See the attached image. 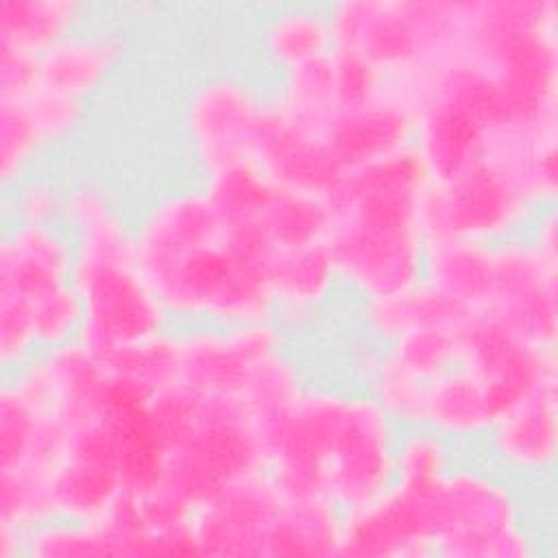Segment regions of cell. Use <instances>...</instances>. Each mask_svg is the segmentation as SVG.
<instances>
[{
    "instance_id": "1",
    "label": "cell",
    "mask_w": 558,
    "mask_h": 558,
    "mask_svg": "<svg viewBox=\"0 0 558 558\" xmlns=\"http://www.w3.org/2000/svg\"><path fill=\"white\" fill-rule=\"evenodd\" d=\"M427 185L429 172L410 146L347 172L333 190L327 244L351 303L395 294L423 279L421 203Z\"/></svg>"
},
{
    "instance_id": "2",
    "label": "cell",
    "mask_w": 558,
    "mask_h": 558,
    "mask_svg": "<svg viewBox=\"0 0 558 558\" xmlns=\"http://www.w3.org/2000/svg\"><path fill=\"white\" fill-rule=\"evenodd\" d=\"M63 225L74 240L72 281L83 307L76 340L102 360L174 327L137 264L131 209L111 183L96 174H74Z\"/></svg>"
},
{
    "instance_id": "3",
    "label": "cell",
    "mask_w": 558,
    "mask_h": 558,
    "mask_svg": "<svg viewBox=\"0 0 558 558\" xmlns=\"http://www.w3.org/2000/svg\"><path fill=\"white\" fill-rule=\"evenodd\" d=\"M432 551L438 558H538L543 534L525 488L480 453L460 456L436 484L421 486Z\"/></svg>"
},
{
    "instance_id": "4",
    "label": "cell",
    "mask_w": 558,
    "mask_h": 558,
    "mask_svg": "<svg viewBox=\"0 0 558 558\" xmlns=\"http://www.w3.org/2000/svg\"><path fill=\"white\" fill-rule=\"evenodd\" d=\"M266 471L262 429L235 397L198 395L168 442L161 486L192 512L222 490Z\"/></svg>"
},
{
    "instance_id": "5",
    "label": "cell",
    "mask_w": 558,
    "mask_h": 558,
    "mask_svg": "<svg viewBox=\"0 0 558 558\" xmlns=\"http://www.w3.org/2000/svg\"><path fill=\"white\" fill-rule=\"evenodd\" d=\"M462 0L327 2L333 50L351 52L386 78L440 57L458 37Z\"/></svg>"
},
{
    "instance_id": "6",
    "label": "cell",
    "mask_w": 558,
    "mask_h": 558,
    "mask_svg": "<svg viewBox=\"0 0 558 558\" xmlns=\"http://www.w3.org/2000/svg\"><path fill=\"white\" fill-rule=\"evenodd\" d=\"M266 100L268 83H259L246 70L211 68L194 76L179 100V140L187 177L203 181L251 161Z\"/></svg>"
},
{
    "instance_id": "7",
    "label": "cell",
    "mask_w": 558,
    "mask_h": 558,
    "mask_svg": "<svg viewBox=\"0 0 558 558\" xmlns=\"http://www.w3.org/2000/svg\"><path fill=\"white\" fill-rule=\"evenodd\" d=\"M543 209L512 170L482 155L451 177L429 181L421 227L425 242L453 238L499 244L523 235Z\"/></svg>"
},
{
    "instance_id": "8",
    "label": "cell",
    "mask_w": 558,
    "mask_h": 558,
    "mask_svg": "<svg viewBox=\"0 0 558 558\" xmlns=\"http://www.w3.org/2000/svg\"><path fill=\"white\" fill-rule=\"evenodd\" d=\"M399 425L360 386L349 384L325 451V495L351 512L395 484Z\"/></svg>"
},
{
    "instance_id": "9",
    "label": "cell",
    "mask_w": 558,
    "mask_h": 558,
    "mask_svg": "<svg viewBox=\"0 0 558 558\" xmlns=\"http://www.w3.org/2000/svg\"><path fill=\"white\" fill-rule=\"evenodd\" d=\"M177 384L207 397H235L251 371L292 344V336L275 320L235 327L179 325L172 329Z\"/></svg>"
},
{
    "instance_id": "10",
    "label": "cell",
    "mask_w": 558,
    "mask_h": 558,
    "mask_svg": "<svg viewBox=\"0 0 558 558\" xmlns=\"http://www.w3.org/2000/svg\"><path fill=\"white\" fill-rule=\"evenodd\" d=\"M484 314L534 347L558 351V255L523 233L493 244V286Z\"/></svg>"
},
{
    "instance_id": "11",
    "label": "cell",
    "mask_w": 558,
    "mask_h": 558,
    "mask_svg": "<svg viewBox=\"0 0 558 558\" xmlns=\"http://www.w3.org/2000/svg\"><path fill=\"white\" fill-rule=\"evenodd\" d=\"M460 366L480 379L497 418L534 390L558 381V351L541 349L477 312L458 329Z\"/></svg>"
},
{
    "instance_id": "12",
    "label": "cell",
    "mask_w": 558,
    "mask_h": 558,
    "mask_svg": "<svg viewBox=\"0 0 558 558\" xmlns=\"http://www.w3.org/2000/svg\"><path fill=\"white\" fill-rule=\"evenodd\" d=\"M475 451L523 488H551L558 460V381L501 414Z\"/></svg>"
},
{
    "instance_id": "13",
    "label": "cell",
    "mask_w": 558,
    "mask_h": 558,
    "mask_svg": "<svg viewBox=\"0 0 558 558\" xmlns=\"http://www.w3.org/2000/svg\"><path fill=\"white\" fill-rule=\"evenodd\" d=\"M57 514L72 521H98L124 495L107 412L65 432V445L52 469Z\"/></svg>"
},
{
    "instance_id": "14",
    "label": "cell",
    "mask_w": 558,
    "mask_h": 558,
    "mask_svg": "<svg viewBox=\"0 0 558 558\" xmlns=\"http://www.w3.org/2000/svg\"><path fill=\"white\" fill-rule=\"evenodd\" d=\"M281 504V488L268 471L253 475L192 512L198 556L266 558L268 534Z\"/></svg>"
},
{
    "instance_id": "15",
    "label": "cell",
    "mask_w": 558,
    "mask_h": 558,
    "mask_svg": "<svg viewBox=\"0 0 558 558\" xmlns=\"http://www.w3.org/2000/svg\"><path fill=\"white\" fill-rule=\"evenodd\" d=\"M129 50V31L100 9L94 22L37 57L35 92L94 105L122 70Z\"/></svg>"
},
{
    "instance_id": "16",
    "label": "cell",
    "mask_w": 558,
    "mask_h": 558,
    "mask_svg": "<svg viewBox=\"0 0 558 558\" xmlns=\"http://www.w3.org/2000/svg\"><path fill=\"white\" fill-rule=\"evenodd\" d=\"M251 161L279 187L327 201L344 177L325 137L283 113L270 96L255 129Z\"/></svg>"
},
{
    "instance_id": "17",
    "label": "cell",
    "mask_w": 558,
    "mask_h": 558,
    "mask_svg": "<svg viewBox=\"0 0 558 558\" xmlns=\"http://www.w3.org/2000/svg\"><path fill=\"white\" fill-rule=\"evenodd\" d=\"M74 240L65 225L2 222L0 296L26 310L74 286Z\"/></svg>"
},
{
    "instance_id": "18",
    "label": "cell",
    "mask_w": 558,
    "mask_h": 558,
    "mask_svg": "<svg viewBox=\"0 0 558 558\" xmlns=\"http://www.w3.org/2000/svg\"><path fill=\"white\" fill-rule=\"evenodd\" d=\"M275 323L292 338L327 314L344 296L327 242L277 253L268 264Z\"/></svg>"
},
{
    "instance_id": "19",
    "label": "cell",
    "mask_w": 558,
    "mask_h": 558,
    "mask_svg": "<svg viewBox=\"0 0 558 558\" xmlns=\"http://www.w3.org/2000/svg\"><path fill=\"white\" fill-rule=\"evenodd\" d=\"M251 50L268 83L333 52L327 2H275L262 7Z\"/></svg>"
},
{
    "instance_id": "20",
    "label": "cell",
    "mask_w": 558,
    "mask_h": 558,
    "mask_svg": "<svg viewBox=\"0 0 558 558\" xmlns=\"http://www.w3.org/2000/svg\"><path fill=\"white\" fill-rule=\"evenodd\" d=\"M412 116L388 89L381 98L349 111H338L325 129V144L347 174L360 166L412 146Z\"/></svg>"
},
{
    "instance_id": "21",
    "label": "cell",
    "mask_w": 558,
    "mask_h": 558,
    "mask_svg": "<svg viewBox=\"0 0 558 558\" xmlns=\"http://www.w3.org/2000/svg\"><path fill=\"white\" fill-rule=\"evenodd\" d=\"M497 421V412L475 375L453 366L423 388L421 425L432 427L462 451L475 449Z\"/></svg>"
},
{
    "instance_id": "22",
    "label": "cell",
    "mask_w": 558,
    "mask_h": 558,
    "mask_svg": "<svg viewBox=\"0 0 558 558\" xmlns=\"http://www.w3.org/2000/svg\"><path fill=\"white\" fill-rule=\"evenodd\" d=\"M362 338L386 347L401 336L434 327H458L471 312L462 310L425 281L395 294L351 303Z\"/></svg>"
},
{
    "instance_id": "23",
    "label": "cell",
    "mask_w": 558,
    "mask_h": 558,
    "mask_svg": "<svg viewBox=\"0 0 558 558\" xmlns=\"http://www.w3.org/2000/svg\"><path fill=\"white\" fill-rule=\"evenodd\" d=\"M65 445V429L35 408L11 379L0 386V471H52Z\"/></svg>"
},
{
    "instance_id": "24",
    "label": "cell",
    "mask_w": 558,
    "mask_h": 558,
    "mask_svg": "<svg viewBox=\"0 0 558 558\" xmlns=\"http://www.w3.org/2000/svg\"><path fill=\"white\" fill-rule=\"evenodd\" d=\"M344 512L323 495H290L281 490L266 558H331L338 556Z\"/></svg>"
},
{
    "instance_id": "25",
    "label": "cell",
    "mask_w": 558,
    "mask_h": 558,
    "mask_svg": "<svg viewBox=\"0 0 558 558\" xmlns=\"http://www.w3.org/2000/svg\"><path fill=\"white\" fill-rule=\"evenodd\" d=\"M421 281L471 314L484 312L493 286V244L427 240Z\"/></svg>"
},
{
    "instance_id": "26",
    "label": "cell",
    "mask_w": 558,
    "mask_h": 558,
    "mask_svg": "<svg viewBox=\"0 0 558 558\" xmlns=\"http://www.w3.org/2000/svg\"><path fill=\"white\" fill-rule=\"evenodd\" d=\"M87 0H0V46L44 54L100 13Z\"/></svg>"
},
{
    "instance_id": "27",
    "label": "cell",
    "mask_w": 558,
    "mask_h": 558,
    "mask_svg": "<svg viewBox=\"0 0 558 558\" xmlns=\"http://www.w3.org/2000/svg\"><path fill=\"white\" fill-rule=\"evenodd\" d=\"M331 220L333 214L327 198L279 187V192L255 225L225 231H248L257 235L270 251L272 259L277 253L283 251L327 242Z\"/></svg>"
},
{
    "instance_id": "28",
    "label": "cell",
    "mask_w": 558,
    "mask_h": 558,
    "mask_svg": "<svg viewBox=\"0 0 558 558\" xmlns=\"http://www.w3.org/2000/svg\"><path fill=\"white\" fill-rule=\"evenodd\" d=\"M310 381L312 377L292 344L251 371L240 401L262 429V436L292 410Z\"/></svg>"
},
{
    "instance_id": "29",
    "label": "cell",
    "mask_w": 558,
    "mask_h": 558,
    "mask_svg": "<svg viewBox=\"0 0 558 558\" xmlns=\"http://www.w3.org/2000/svg\"><path fill=\"white\" fill-rule=\"evenodd\" d=\"M268 96L283 113L325 135L338 113L331 54L270 81Z\"/></svg>"
},
{
    "instance_id": "30",
    "label": "cell",
    "mask_w": 558,
    "mask_h": 558,
    "mask_svg": "<svg viewBox=\"0 0 558 558\" xmlns=\"http://www.w3.org/2000/svg\"><path fill=\"white\" fill-rule=\"evenodd\" d=\"M201 183L205 185L222 229L255 225L279 192V185L253 161L229 166Z\"/></svg>"
},
{
    "instance_id": "31",
    "label": "cell",
    "mask_w": 558,
    "mask_h": 558,
    "mask_svg": "<svg viewBox=\"0 0 558 558\" xmlns=\"http://www.w3.org/2000/svg\"><path fill=\"white\" fill-rule=\"evenodd\" d=\"M22 558H118V545L105 519L57 517L24 534Z\"/></svg>"
},
{
    "instance_id": "32",
    "label": "cell",
    "mask_w": 558,
    "mask_h": 558,
    "mask_svg": "<svg viewBox=\"0 0 558 558\" xmlns=\"http://www.w3.org/2000/svg\"><path fill=\"white\" fill-rule=\"evenodd\" d=\"M50 155L26 100H0V185L15 187Z\"/></svg>"
},
{
    "instance_id": "33",
    "label": "cell",
    "mask_w": 558,
    "mask_h": 558,
    "mask_svg": "<svg viewBox=\"0 0 558 558\" xmlns=\"http://www.w3.org/2000/svg\"><path fill=\"white\" fill-rule=\"evenodd\" d=\"M462 449L425 425L399 427L395 442V484L432 486L460 460Z\"/></svg>"
},
{
    "instance_id": "34",
    "label": "cell",
    "mask_w": 558,
    "mask_h": 558,
    "mask_svg": "<svg viewBox=\"0 0 558 558\" xmlns=\"http://www.w3.org/2000/svg\"><path fill=\"white\" fill-rule=\"evenodd\" d=\"M57 517L52 471H0V527L26 534Z\"/></svg>"
},
{
    "instance_id": "35",
    "label": "cell",
    "mask_w": 558,
    "mask_h": 558,
    "mask_svg": "<svg viewBox=\"0 0 558 558\" xmlns=\"http://www.w3.org/2000/svg\"><path fill=\"white\" fill-rule=\"evenodd\" d=\"M70 174L39 168L15 187L2 192V222L63 225Z\"/></svg>"
},
{
    "instance_id": "36",
    "label": "cell",
    "mask_w": 558,
    "mask_h": 558,
    "mask_svg": "<svg viewBox=\"0 0 558 558\" xmlns=\"http://www.w3.org/2000/svg\"><path fill=\"white\" fill-rule=\"evenodd\" d=\"M464 323V320H462ZM460 323V325H462ZM458 327H434L412 331L381 347L384 353L408 375L427 384L460 362Z\"/></svg>"
},
{
    "instance_id": "37",
    "label": "cell",
    "mask_w": 558,
    "mask_h": 558,
    "mask_svg": "<svg viewBox=\"0 0 558 558\" xmlns=\"http://www.w3.org/2000/svg\"><path fill=\"white\" fill-rule=\"evenodd\" d=\"M174 329V327H172ZM172 329L150 340L122 347L102 357L107 371L129 379L150 395L177 384V351Z\"/></svg>"
},
{
    "instance_id": "38",
    "label": "cell",
    "mask_w": 558,
    "mask_h": 558,
    "mask_svg": "<svg viewBox=\"0 0 558 558\" xmlns=\"http://www.w3.org/2000/svg\"><path fill=\"white\" fill-rule=\"evenodd\" d=\"M26 102L50 153L65 148L74 140H78L92 118V105L41 92L31 94Z\"/></svg>"
},
{
    "instance_id": "39",
    "label": "cell",
    "mask_w": 558,
    "mask_h": 558,
    "mask_svg": "<svg viewBox=\"0 0 558 558\" xmlns=\"http://www.w3.org/2000/svg\"><path fill=\"white\" fill-rule=\"evenodd\" d=\"M338 111L364 107L386 92V76L351 52H331Z\"/></svg>"
},
{
    "instance_id": "40",
    "label": "cell",
    "mask_w": 558,
    "mask_h": 558,
    "mask_svg": "<svg viewBox=\"0 0 558 558\" xmlns=\"http://www.w3.org/2000/svg\"><path fill=\"white\" fill-rule=\"evenodd\" d=\"M37 85V57L0 46V100H26Z\"/></svg>"
}]
</instances>
